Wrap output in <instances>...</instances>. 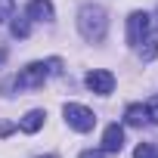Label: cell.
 <instances>
[{
    "label": "cell",
    "mask_w": 158,
    "mask_h": 158,
    "mask_svg": "<svg viewBox=\"0 0 158 158\" xmlns=\"http://www.w3.org/2000/svg\"><path fill=\"white\" fill-rule=\"evenodd\" d=\"M146 118H149L152 124H158V96L149 99V106H146Z\"/></svg>",
    "instance_id": "5bb4252c"
},
{
    "label": "cell",
    "mask_w": 158,
    "mask_h": 158,
    "mask_svg": "<svg viewBox=\"0 0 158 158\" xmlns=\"http://www.w3.org/2000/svg\"><path fill=\"white\" fill-rule=\"evenodd\" d=\"M62 71V59H50V62H31V65H25L16 77H6L3 84H0V90L3 93H10V90H34V87H40L50 74H59Z\"/></svg>",
    "instance_id": "6da1fadb"
},
{
    "label": "cell",
    "mask_w": 158,
    "mask_h": 158,
    "mask_svg": "<svg viewBox=\"0 0 158 158\" xmlns=\"http://www.w3.org/2000/svg\"><path fill=\"white\" fill-rule=\"evenodd\" d=\"M6 133H13V124H0V136H6Z\"/></svg>",
    "instance_id": "2e32d148"
},
{
    "label": "cell",
    "mask_w": 158,
    "mask_h": 158,
    "mask_svg": "<svg viewBox=\"0 0 158 158\" xmlns=\"http://www.w3.org/2000/svg\"><path fill=\"white\" fill-rule=\"evenodd\" d=\"M121 149H124V127L109 124L102 133V152H121Z\"/></svg>",
    "instance_id": "8992f818"
},
{
    "label": "cell",
    "mask_w": 158,
    "mask_h": 158,
    "mask_svg": "<svg viewBox=\"0 0 158 158\" xmlns=\"http://www.w3.org/2000/svg\"><path fill=\"white\" fill-rule=\"evenodd\" d=\"M143 44H146V47L139 50V56H143V62H152V59L158 56V34H146Z\"/></svg>",
    "instance_id": "30bf717a"
},
{
    "label": "cell",
    "mask_w": 158,
    "mask_h": 158,
    "mask_svg": "<svg viewBox=\"0 0 158 158\" xmlns=\"http://www.w3.org/2000/svg\"><path fill=\"white\" fill-rule=\"evenodd\" d=\"M0 59H3V50H0Z\"/></svg>",
    "instance_id": "ac0fdd59"
},
{
    "label": "cell",
    "mask_w": 158,
    "mask_h": 158,
    "mask_svg": "<svg viewBox=\"0 0 158 158\" xmlns=\"http://www.w3.org/2000/svg\"><path fill=\"white\" fill-rule=\"evenodd\" d=\"M77 31H81L84 40L99 44V40L106 37V31H109V16H106V10L96 6V3L81 6V13H77Z\"/></svg>",
    "instance_id": "7a4b0ae2"
},
{
    "label": "cell",
    "mask_w": 158,
    "mask_h": 158,
    "mask_svg": "<svg viewBox=\"0 0 158 158\" xmlns=\"http://www.w3.org/2000/svg\"><path fill=\"white\" fill-rule=\"evenodd\" d=\"M124 121L130 124V127H143L149 118H146V106H127V112H124Z\"/></svg>",
    "instance_id": "9c48e42d"
},
{
    "label": "cell",
    "mask_w": 158,
    "mask_h": 158,
    "mask_svg": "<svg viewBox=\"0 0 158 158\" xmlns=\"http://www.w3.org/2000/svg\"><path fill=\"white\" fill-rule=\"evenodd\" d=\"M62 115H65L68 127H74L77 133H87V130H93V124H96V115H93L87 106H77V102H65Z\"/></svg>",
    "instance_id": "3957f363"
},
{
    "label": "cell",
    "mask_w": 158,
    "mask_h": 158,
    "mask_svg": "<svg viewBox=\"0 0 158 158\" xmlns=\"http://www.w3.org/2000/svg\"><path fill=\"white\" fill-rule=\"evenodd\" d=\"M87 90H93V93H99V96H109L112 90H115V74L112 71H106V68H93L90 74H87Z\"/></svg>",
    "instance_id": "5b68a950"
},
{
    "label": "cell",
    "mask_w": 158,
    "mask_h": 158,
    "mask_svg": "<svg viewBox=\"0 0 158 158\" xmlns=\"http://www.w3.org/2000/svg\"><path fill=\"white\" fill-rule=\"evenodd\" d=\"M40 158H56V155H40Z\"/></svg>",
    "instance_id": "e0dca14e"
},
{
    "label": "cell",
    "mask_w": 158,
    "mask_h": 158,
    "mask_svg": "<svg viewBox=\"0 0 158 158\" xmlns=\"http://www.w3.org/2000/svg\"><path fill=\"white\" fill-rule=\"evenodd\" d=\"M10 31H13V37H28V34H31V25H28V19H22V16H13V22H10Z\"/></svg>",
    "instance_id": "8fae6325"
},
{
    "label": "cell",
    "mask_w": 158,
    "mask_h": 158,
    "mask_svg": "<svg viewBox=\"0 0 158 158\" xmlns=\"http://www.w3.org/2000/svg\"><path fill=\"white\" fill-rule=\"evenodd\" d=\"M146 34H149V13H143V10L130 13V19H127V44L139 47L146 40Z\"/></svg>",
    "instance_id": "277c9868"
},
{
    "label": "cell",
    "mask_w": 158,
    "mask_h": 158,
    "mask_svg": "<svg viewBox=\"0 0 158 158\" xmlns=\"http://www.w3.org/2000/svg\"><path fill=\"white\" fill-rule=\"evenodd\" d=\"M133 158H158V143H139L133 149Z\"/></svg>",
    "instance_id": "7c38bea8"
},
{
    "label": "cell",
    "mask_w": 158,
    "mask_h": 158,
    "mask_svg": "<svg viewBox=\"0 0 158 158\" xmlns=\"http://www.w3.org/2000/svg\"><path fill=\"white\" fill-rule=\"evenodd\" d=\"M77 158H106V152L102 149H87V152H81Z\"/></svg>",
    "instance_id": "9a60e30c"
},
{
    "label": "cell",
    "mask_w": 158,
    "mask_h": 158,
    "mask_svg": "<svg viewBox=\"0 0 158 158\" xmlns=\"http://www.w3.org/2000/svg\"><path fill=\"white\" fill-rule=\"evenodd\" d=\"M25 13H28V19H34V22H50V19H53V3H50V0H31Z\"/></svg>",
    "instance_id": "52a82bcc"
},
{
    "label": "cell",
    "mask_w": 158,
    "mask_h": 158,
    "mask_svg": "<svg viewBox=\"0 0 158 158\" xmlns=\"http://www.w3.org/2000/svg\"><path fill=\"white\" fill-rule=\"evenodd\" d=\"M44 118H47V115H44L40 109H31V112L19 121V130H25V133H37V130L44 127Z\"/></svg>",
    "instance_id": "ba28073f"
},
{
    "label": "cell",
    "mask_w": 158,
    "mask_h": 158,
    "mask_svg": "<svg viewBox=\"0 0 158 158\" xmlns=\"http://www.w3.org/2000/svg\"><path fill=\"white\" fill-rule=\"evenodd\" d=\"M13 19V0H0V25Z\"/></svg>",
    "instance_id": "4fadbf2b"
}]
</instances>
